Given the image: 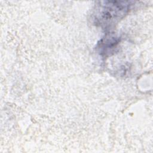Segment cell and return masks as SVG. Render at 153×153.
I'll use <instances>...</instances> for the list:
<instances>
[{
  "label": "cell",
  "mask_w": 153,
  "mask_h": 153,
  "mask_svg": "<svg viewBox=\"0 0 153 153\" xmlns=\"http://www.w3.org/2000/svg\"><path fill=\"white\" fill-rule=\"evenodd\" d=\"M134 3L131 1H97L91 14L93 23L103 29H109L129 13Z\"/></svg>",
  "instance_id": "6da1fadb"
},
{
  "label": "cell",
  "mask_w": 153,
  "mask_h": 153,
  "mask_svg": "<svg viewBox=\"0 0 153 153\" xmlns=\"http://www.w3.org/2000/svg\"><path fill=\"white\" fill-rule=\"evenodd\" d=\"M120 41V37L114 33H106L97 42L96 46V51L102 57L107 58L117 51Z\"/></svg>",
  "instance_id": "7a4b0ae2"
}]
</instances>
